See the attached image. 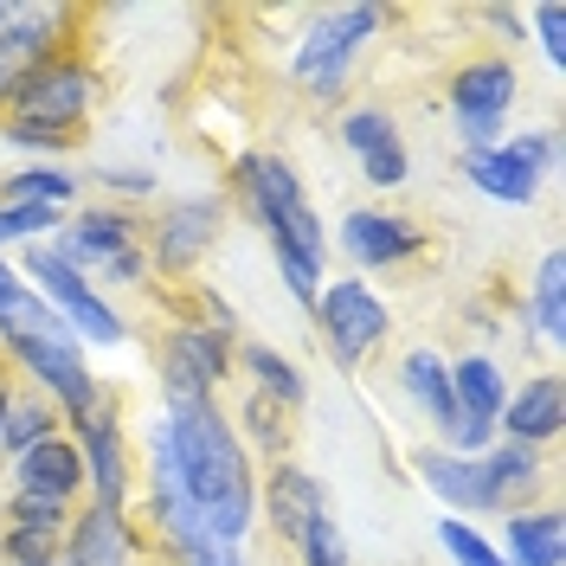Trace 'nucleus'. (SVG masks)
Instances as JSON below:
<instances>
[{"label": "nucleus", "mask_w": 566, "mask_h": 566, "mask_svg": "<svg viewBox=\"0 0 566 566\" xmlns=\"http://www.w3.org/2000/svg\"><path fill=\"white\" fill-rule=\"evenodd\" d=\"M7 490H33V495H65V502H84V458H77V438L65 424L52 438H39L33 451L7 463Z\"/></svg>", "instance_id": "6ab92c4d"}, {"label": "nucleus", "mask_w": 566, "mask_h": 566, "mask_svg": "<svg viewBox=\"0 0 566 566\" xmlns=\"http://www.w3.org/2000/svg\"><path fill=\"white\" fill-rule=\"evenodd\" d=\"M495 438L528 444V451H547V444L566 438V380L554 367H541L522 387H509V406H502V419H495Z\"/></svg>", "instance_id": "f3484780"}, {"label": "nucleus", "mask_w": 566, "mask_h": 566, "mask_svg": "<svg viewBox=\"0 0 566 566\" xmlns=\"http://www.w3.org/2000/svg\"><path fill=\"white\" fill-rule=\"evenodd\" d=\"M392 380L406 392V406H412V412L438 431V444H444V438H451V419H458V406H451V360L438 348H424V342H412V348L399 354Z\"/></svg>", "instance_id": "aec40b11"}, {"label": "nucleus", "mask_w": 566, "mask_h": 566, "mask_svg": "<svg viewBox=\"0 0 566 566\" xmlns=\"http://www.w3.org/2000/svg\"><path fill=\"white\" fill-rule=\"evenodd\" d=\"M438 547L451 554V566H502V554H495V541L476 522H458V515H444L438 522Z\"/></svg>", "instance_id": "473e14b6"}, {"label": "nucleus", "mask_w": 566, "mask_h": 566, "mask_svg": "<svg viewBox=\"0 0 566 566\" xmlns=\"http://www.w3.org/2000/svg\"><path fill=\"white\" fill-rule=\"evenodd\" d=\"M522 97V71L502 52H476L444 77V104H451V129H458V155H483L509 136V109Z\"/></svg>", "instance_id": "6e6552de"}, {"label": "nucleus", "mask_w": 566, "mask_h": 566, "mask_svg": "<svg viewBox=\"0 0 566 566\" xmlns=\"http://www.w3.org/2000/svg\"><path fill=\"white\" fill-rule=\"evenodd\" d=\"M290 554H296V566H354V547H348V534H342V522H335V515L310 522V528H303V541H296Z\"/></svg>", "instance_id": "2f4dec72"}, {"label": "nucleus", "mask_w": 566, "mask_h": 566, "mask_svg": "<svg viewBox=\"0 0 566 566\" xmlns=\"http://www.w3.org/2000/svg\"><path fill=\"white\" fill-rule=\"evenodd\" d=\"M502 566H566V515L560 502H534L502 515V541H495Z\"/></svg>", "instance_id": "4be33fe9"}, {"label": "nucleus", "mask_w": 566, "mask_h": 566, "mask_svg": "<svg viewBox=\"0 0 566 566\" xmlns=\"http://www.w3.org/2000/svg\"><path fill=\"white\" fill-rule=\"evenodd\" d=\"M458 175L470 180L483 200H495V207L528 212L534 200H541V175L522 161V148H515L509 136L495 142V148H483V155H458Z\"/></svg>", "instance_id": "412c9836"}, {"label": "nucleus", "mask_w": 566, "mask_h": 566, "mask_svg": "<svg viewBox=\"0 0 566 566\" xmlns=\"http://www.w3.org/2000/svg\"><path fill=\"white\" fill-rule=\"evenodd\" d=\"M175 316L180 322H200V328H212V335H226V342H245V328H239V310L219 296V290H207V283H187L175 296Z\"/></svg>", "instance_id": "7c9ffc66"}, {"label": "nucleus", "mask_w": 566, "mask_h": 566, "mask_svg": "<svg viewBox=\"0 0 566 566\" xmlns=\"http://www.w3.org/2000/svg\"><path fill=\"white\" fill-rule=\"evenodd\" d=\"M310 322H316L322 348H328V360H335L342 374H360V367L392 342V310H387V296H380L367 277L322 283Z\"/></svg>", "instance_id": "1a4fd4ad"}, {"label": "nucleus", "mask_w": 566, "mask_h": 566, "mask_svg": "<svg viewBox=\"0 0 566 566\" xmlns=\"http://www.w3.org/2000/svg\"><path fill=\"white\" fill-rule=\"evenodd\" d=\"M515 148H522V161H528L534 175H560V129H522V136H509Z\"/></svg>", "instance_id": "e433bc0d"}, {"label": "nucleus", "mask_w": 566, "mask_h": 566, "mask_svg": "<svg viewBox=\"0 0 566 566\" xmlns=\"http://www.w3.org/2000/svg\"><path fill=\"white\" fill-rule=\"evenodd\" d=\"M39 566H65V554H59V560H39Z\"/></svg>", "instance_id": "37998d69"}, {"label": "nucleus", "mask_w": 566, "mask_h": 566, "mask_svg": "<svg viewBox=\"0 0 566 566\" xmlns=\"http://www.w3.org/2000/svg\"><path fill=\"white\" fill-rule=\"evenodd\" d=\"M13 271H20V283H27V290H39V296H45V310H52V316L77 335V348H123V342H129V322H123V310H116L104 290L84 277V271H71L65 258H52L45 245H27Z\"/></svg>", "instance_id": "0eeeda50"}, {"label": "nucleus", "mask_w": 566, "mask_h": 566, "mask_svg": "<svg viewBox=\"0 0 566 566\" xmlns=\"http://www.w3.org/2000/svg\"><path fill=\"white\" fill-rule=\"evenodd\" d=\"M175 566H251L239 547H219V541H207V547H193V554H180Z\"/></svg>", "instance_id": "4c0bfd02"}, {"label": "nucleus", "mask_w": 566, "mask_h": 566, "mask_svg": "<svg viewBox=\"0 0 566 566\" xmlns=\"http://www.w3.org/2000/svg\"><path fill=\"white\" fill-rule=\"evenodd\" d=\"M71 438H77V458H84V495L109 502V509H136V451H129V431H123V399L104 392V406Z\"/></svg>", "instance_id": "ddd939ff"}, {"label": "nucleus", "mask_w": 566, "mask_h": 566, "mask_svg": "<svg viewBox=\"0 0 566 566\" xmlns=\"http://www.w3.org/2000/svg\"><path fill=\"white\" fill-rule=\"evenodd\" d=\"M7 277H20V271H13V264H7V258H0V283H7Z\"/></svg>", "instance_id": "79ce46f5"}, {"label": "nucleus", "mask_w": 566, "mask_h": 566, "mask_svg": "<svg viewBox=\"0 0 566 566\" xmlns=\"http://www.w3.org/2000/svg\"><path fill=\"white\" fill-rule=\"evenodd\" d=\"M84 27H91V13H84V7H59V0H13V27L0 33V109L20 97V84H27L45 59H59V52H71V45H91Z\"/></svg>", "instance_id": "9d476101"}, {"label": "nucleus", "mask_w": 566, "mask_h": 566, "mask_svg": "<svg viewBox=\"0 0 566 566\" xmlns=\"http://www.w3.org/2000/svg\"><path fill=\"white\" fill-rule=\"evenodd\" d=\"M155 348L175 354L187 374H200L212 392H226V380L239 374V342H226V335H212V328H200V322H180L168 316V328L155 335Z\"/></svg>", "instance_id": "b1692460"}, {"label": "nucleus", "mask_w": 566, "mask_h": 566, "mask_svg": "<svg viewBox=\"0 0 566 566\" xmlns=\"http://www.w3.org/2000/svg\"><path fill=\"white\" fill-rule=\"evenodd\" d=\"M528 328L547 342V348H566V251H541L534 264V290H528Z\"/></svg>", "instance_id": "cd10ccee"}, {"label": "nucleus", "mask_w": 566, "mask_h": 566, "mask_svg": "<svg viewBox=\"0 0 566 566\" xmlns=\"http://www.w3.org/2000/svg\"><path fill=\"white\" fill-rule=\"evenodd\" d=\"M226 419H232V431H239V444L251 451V463H258V458H271V463L290 458V412L271 406L264 392L245 387L232 406H226Z\"/></svg>", "instance_id": "bb28decb"}, {"label": "nucleus", "mask_w": 566, "mask_h": 566, "mask_svg": "<svg viewBox=\"0 0 566 566\" xmlns=\"http://www.w3.org/2000/svg\"><path fill=\"white\" fill-rule=\"evenodd\" d=\"M77 200H84V180L71 175L65 161H27V168H7V175H0V207L71 212Z\"/></svg>", "instance_id": "a878e982"}, {"label": "nucleus", "mask_w": 566, "mask_h": 566, "mask_svg": "<svg viewBox=\"0 0 566 566\" xmlns=\"http://www.w3.org/2000/svg\"><path fill=\"white\" fill-rule=\"evenodd\" d=\"M528 27L541 33V59H547L554 71H566V7H560V0L534 7V13H528Z\"/></svg>", "instance_id": "c9c22d12"}, {"label": "nucleus", "mask_w": 566, "mask_h": 566, "mask_svg": "<svg viewBox=\"0 0 566 566\" xmlns=\"http://www.w3.org/2000/svg\"><path fill=\"white\" fill-rule=\"evenodd\" d=\"M509 374H502V360L483 348H470L451 360V406H458V419H451V438H444V451H458V458H483L495 444V419H502V406H509Z\"/></svg>", "instance_id": "f8f14e48"}, {"label": "nucleus", "mask_w": 566, "mask_h": 566, "mask_svg": "<svg viewBox=\"0 0 566 566\" xmlns=\"http://www.w3.org/2000/svg\"><path fill=\"white\" fill-rule=\"evenodd\" d=\"M219 193L232 200V212H245L251 226L264 232L271 251L303 258L310 271L328 264V226H322V212H316V200H310L303 175L283 161L277 148H239Z\"/></svg>", "instance_id": "7ed1b4c3"}, {"label": "nucleus", "mask_w": 566, "mask_h": 566, "mask_svg": "<svg viewBox=\"0 0 566 566\" xmlns=\"http://www.w3.org/2000/svg\"><path fill=\"white\" fill-rule=\"evenodd\" d=\"M412 470H419V483L458 522H476V515H490V495H483V470H476V458H458V451H444V444H419L412 451Z\"/></svg>", "instance_id": "5701e85b"}, {"label": "nucleus", "mask_w": 566, "mask_h": 566, "mask_svg": "<svg viewBox=\"0 0 566 566\" xmlns=\"http://www.w3.org/2000/svg\"><path fill=\"white\" fill-rule=\"evenodd\" d=\"M335 136H342V148L354 155V168H360L367 187L392 193V187L412 180V148H406V129L392 123L387 104H348L335 116Z\"/></svg>", "instance_id": "4468645a"}, {"label": "nucleus", "mask_w": 566, "mask_h": 566, "mask_svg": "<svg viewBox=\"0 0 566 566\" xmlns=\"http://www.w3.org/2000/svg\"><path fill=\"white\" fill-rule=\"evenodd\" d=\"M392 27V7H335V13H316L303 39H296V52H290V84L310 97V104H335L342 91L354 84V65H360V52L374 45V39Z\"/></svg>", "instance_id": "39448f33"}, {"label": "nucleus", "mask_w": 566, "mask_h": 566, "mask_svg": "<svg viewBox=\"0 0 566 566\" xmlns=\"http://www.w3.org/2000/svg\"><path fill=\"white\" fill-rule=\"evenodd\" d=\"M322 515H335V509H328V483H322L310 463H296V458L264 463V483H258V522H264V534H271L277 547H296L303 528L322 522Z\"/></svg>", "instance_id": "2eb2a0df"}, {"label": "nucleus", "mask_w": 566, "mask_h": 566, "mask_svg": "<svg viewBox=\"0 0 566 566\" xmlns=\"http://www.w3.org/2000/svg\"><path fill=\"white\" fill-rule=\"evenodd\" d=\"M161 424L175 438V463L187 476V495L207 522V541L245 547L258 528V463L239 444L219 392H175L161 399Z\"/></svg>", "instance_id": "f257e3e1"}, {"label": "nucleus", "mask_w": 566, "mask_h": 566, "mask_svg": "<svg viewBox=\"0 0 566 566\" xmlns=\"http://www.w3.org/2000/svg\"><path fill=\"white\" fill-rule=\"evenodd\" d=\"M476 470H483L490 515H515V509H534V495L547 490V451L509 444V438H495L490 451L476 458Z\"/></svg>", "instance_id": "a211bd4d"}, {"label": "nucleus", "mask_w": 566, "mask_h": 566, "mask_svg": "<svg viewBox=\"0 0 566 566\" xmlns=\"http://www.w3.org/2000/svg\"><path fill=\"white\" fill-rule=\"evenodd\" d=\"M52 258H65L71 271L97 283V290H142L148 283V258H142V212L97 200V207H71L65 226L45 239Z\"/></svg>", "instance_id": "20e7f679"}, {"label": "nucleus", "mask_w": 566, "mask_h": 566, "mask_svg": "<svg viewBox=\"0 0 566 566\" xmlns=\"http://www.w3.org/2000/svg\"><path fill=\"white\" fill-rule=\"evenodd\" d=\"M52 431H59L52 399H39L33 387H20V380H13V392H7V412H0V463H13L20 451H33L39 438H52Z\"/></svg>", "instance_id": "c85d7f7f"}, {"label": "nucleus", "mask_w": 566, "mask_h": 566, "mask_svg": "<svg viewBox=\"0 0 566 566\" xmlns=\"http://www.w3.org/2000/svg\"><path fill=\"white\" fill-rule=\"evenodd\" d=\"M97 187H104L116 207H129V200H155L161 180L148 175V168H116V161H104V168H97Z\"/></svg>", "instance_id": "72a5a7b5"}, {"label": "nucleus", "mask_w": 566, "mask_h": 566, "mask_svg": "<svg viewBox=\"0 0 566 566\" xmlns=\"http://www.w3.org/2000/svg\"><path fill=\"white\" fill-rule=\"evenodd\" d=\"M7 392H13V374H0V412H7Z\"/></svg>", "instance_id": "a19ab883"}, {"label": "nucleus", "mask_w": 566, "mask_h": 566, "mask_svg": "<svg viewBox=\"0 0 566 566\" xmlns=\"http://www.w3.org/2000/svg\"><path fill=\"white\" fill-rule=\"evenodd\" d=\"M148 541H142L136 509H109V502H77L65 528V566H148Z\"/></svg>", "instance_id": "dca6fc26"}, {"label": "nucleus", "mask_w": 566, "mask_h": 566, "mask_svg": "<svg viewBox=\"0 0 566 566\" xmlns=\"http://www.w3.org/2000/svg\"><path fill=\"white\" fill-rule=\"evenodd\" d=\"M71 515H77V502H65V495L7 490V502H0V528H13V534H52V541H65Z\"/></svg>", "instance_id": "c756f323"}, {"label": "nucleus", "mask_w": 566, "mask_h": 566, "mask_svg": "<svg viewBox=\"0 0 566 566\" xmlns=\"http://www.w3.org/2000/svg\"><path fill=\"white\" fill-rule=\"evenodd\" d=\"M239 374H245L251 392H264L271 406H283L290 419L303 412V399H310V380H303V367L290 360L283 348H271V342H239Z\"/></svg>", "instance_id": "393cba45"}, {"label": "nucleus", "mask_w": 566, "mask_h": 566, "mask_svg": "<svg viewBox=\"0 0 566 566\" xmlns=\"http://www.w3.org/2000/svg\"><path fill=\"white\" fill-rule=\"evenodd\" d=\"M7 27H13V0H0V33H7Z\"/></svg>", "instance_id": "ea45409f"}, {"label": "nucleus", "mask_w": 566, "mask_h": 566, "mask_svg": "<svg viewBox=\"0 0 566 566\" xmlns=\"http://www.w3.org/2000/svg\"><path fill=\"white\" fill-rule=\"evenodd\" d=\"M59 554H65V541H52V534L0 528V566H39V560H59Z\"/></svg>", "instance_id": "f704fd0d"}, {"label": "nucleus", "mask_w": 566, "mask_h": 566, "mask_svg": "<svg viewBox=\"0 0 566 566\" xmlns=\"http://www.w3.org/2000/svg\"><path fill=\"white\" fill-rule=\"evenodd\" d=\"M226 219H232V200L226 193H175V200H161V207L142 219L148 277L187 283L212 258V245L226 239Z\"/></svg>", "instance_id": "423d86ee"}, {"label": "nucleus", "mask_w": 566, "mask_h": 566, "mask_svg": "<svg viewBox=\"0 0 566 566\" xmlns=\"http://www.w3.org/2000/svg\"><path fill=\"white\" fill-rule=\"evenodd\" d=\"M424 226L412 212L392 207H348L342 226H335V251L354 264V277H387V271H406L424 258Z\"/></svg>", "instance_id": "9b49d317"}, {"label": "nucleus", "mask_w": 566, "mask_h": 566, "mask_svg": "<svg viewBox=\"0 0 566 566\" xmlns=\"http://www.w3.org/2000/svg\"><path fill=\"white\" fill-rule=\"evenodd\" d=\"M0 476H7V463H0Z\"/></svg>", "instance_id": "c03bdc74"}, {"label": "nucleus", "mask_w": 566, "mask_h": 566, "mask_svg": "<svg viewBox=\"0 0 566 566\" xmlns=\"http://www.w3.org/2000/svg\"><path fill=\"white\" fill-rule=\"evenodd\" d=\"M104 97H109V77L97 65V52L91 45H71L59 59H45L20 84V97L0 109V142L7 148H27L39 161H65L71 148L91 142V123H97Z\"/></svg>", "instance_id": "f03ea898"}, {"label": "nucleus", "mask_w": 566, "mask_h": 566, "mask_svg": "<svg viewBox=\"0 0 566 566\" xmlns=\"http://www.w3.org/2000/svg\"><path fill=\"white\" fill-rule=\"evenodd\" d=\"M483 20H490V27H502L509 39L528 33V13H522V7H483Z\"/></svg>", "instance_id": "58836bf2"}]
</instances>
